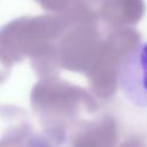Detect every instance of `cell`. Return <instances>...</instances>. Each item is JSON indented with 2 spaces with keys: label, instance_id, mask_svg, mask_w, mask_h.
Here are the masks:
<instances>
[{
  "label": "cell",
  "instance_id": "cell-1",
  "mask_svg": "<svg viewBox=\"0 0 147 147\" xmlns=\"http://www.w3.org/2000/svg\"><path fill=\"white\" fill-rule=\"evenodd\" d=\"M117 84L129 103L147 109V41L137 44L122 57Z\"/></svg>",
  "mask_w": 147,
  "mask_h": 147
}]
</instances>
